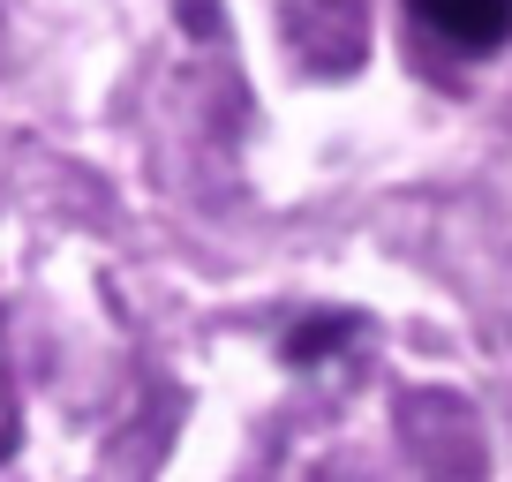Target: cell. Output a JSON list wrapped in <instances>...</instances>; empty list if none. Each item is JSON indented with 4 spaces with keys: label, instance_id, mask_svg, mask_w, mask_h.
<instances>
[{
    "label": "cell",
    "instance_id": "1",
    "mask_svg": "<svg viewBox=\"0 0 512 482\" xmlns=\"http://www.w3.org/2000/svg\"><path fill=\"white\" fill-rule=\"evenodd\" d=\"M415 16L460 53H490L512 38V0H415Z\"/></svg>",
    "mask_w": 512,
    "mask_h": 482
}]
</instances>
